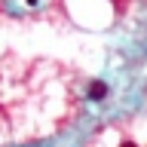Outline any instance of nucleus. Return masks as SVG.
<instances>
[{
    "instance_id": "f257e3e1",
    "label": "nucleus",
    "mask_w": 147,
    "mask_h": 147,
    "mask_svg": "<svg viewBox=\"0 0 147 147\" xmlns=\"http://www.w3.org/2000/svg\"><path fill=\"white\" fill-rule=\"evenodd\" d=\"M104 95H107V83H101V80L89 83V92H86V98H89V101H101Z\"/></svg>"
},
{
    "instance_id": "f03ea898",
    "label": "nucleus",
    "mask_w": 147,
    "mask_h": 147,
    "mask_svg": "<svg viewBox=\"0 0 147 147\" xmlns=\"http://www.w3.org/2000/svg\"><path fill=\"white\" fill-rule=\"evenodd\" d=\"M119 147H138V144H135V141H123Z\"/></svg>"
},
{
    "instance_id": "7ed1b4c3",
    "label": "nucleus",
    "mask_w": 147,
    "mask_h": 147,
    "mask_svg": "<svg viewBox=\"0 0 147 147\" xmlns=\"http://www.w3.org/2000/svg\"><path fill=\"white\" fill-rule=\"evenodd\" d=\"M28 3H31V6H37V0H28Z\"/></svg>"
}]
</instances>
